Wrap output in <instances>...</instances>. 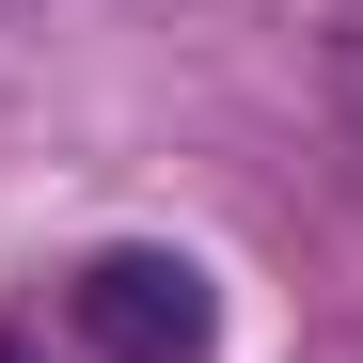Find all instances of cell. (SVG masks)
Here are the masks:
<instances>
[{"label":"cell","mask_w":363,"mask_h":363,"mask_svg":"<svg viewBox=\"0 0 363 363\" xmlns=\"http://www.w3.org/2000/svg\"><path fill=\"white\" fill-rule=\"evenodd\" d=\"M64 316H79V347H95V363H206L221 284H206L190 253H158V237H127V253H95V269L64 284Z\"/></svg>","instance_id":"obj_1"},{"label":"cell","mask_w":363,"mask_h":363,"mask_svg":"<svg viewBox=\"0 0 363 363\" xmlns=\"http://www.w3.org/2000/svg\"><path fill=\"white\" fill-rule=\"evenodd\" d=\"M0 363H32V347H16V332H0Z\"/></svg>","instance_id":"obj_2"}]
</instances>
